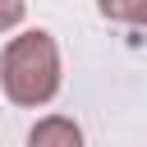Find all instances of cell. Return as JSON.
<instances>
[{"label":"cell","mask_w":147,"mask_h":147,"mask_svg":"<svg viewBox=\"0 0 147 147\" xmlns=\"http://www.w3.org/2000/svg\"><path fill=\"white\" fill-rule=\"evenodd\" d=\"M96 14L110 23H133L147 28V0H96Z\"/></svg>","instance_id":"3"},{"label":"cell","mask_w":147,"mask_h":147,"mask_svg":"<svg viewBox=\"0 0 147 147\" xmlns=\"http://www.w3.org/2000/svg\"><path fill=\"white\" fill-rule=\"evenodd\" d=\"M0 87L14 106H51L60 92V46L46 28L18 32L9 37L5 55H0Z\"/></svg>","instance_id":"1"},{"label":"cell","mask_w":147,"mask_h":147,"mask_svg":"<svg viewBox=\"0 0 147 147\" xmlns=\"http://www.w3.org/2000/svg\"><path fill=\"white\" fill-rule=\"evenodd\" d=\"M23 14H28V5H23V0H0V32L18 28V23H23Z\"/></svg>","instance_id":"4"},{"label":"cell","mask_w":147,"mask_h":147,"mask_svg":"<svg viewBox=\"0 0 147 147\" xmlns=\"http://www.w3.org/2000/svg\"><path fill=\"white\" fill-rule=\"evenodd\" d=\"M28 147H83V129L69 115H46L28 129Z\"/></svg>","instance_id":"2"}]
</instances>
